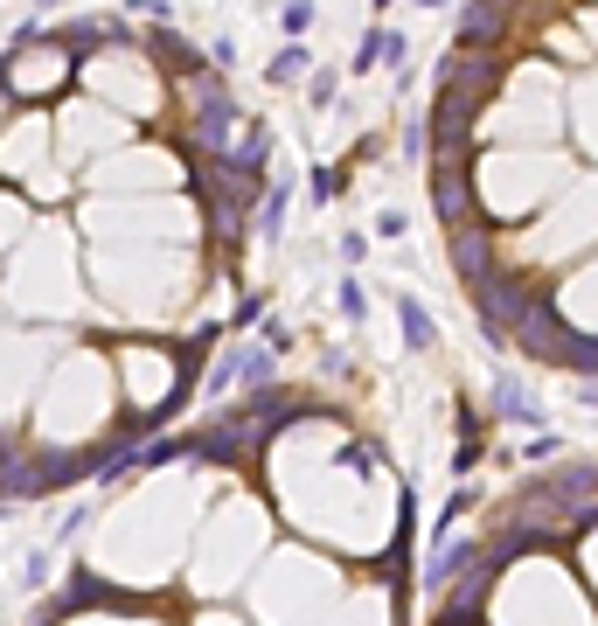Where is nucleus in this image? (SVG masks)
Listing matches in <instances>:
<instances>
[{"instance_id": "nucleus-9", "label": "nucleus", "mask_w": 598, "mask_h": 626, "mask_svg": "<svg viewBox=\"0 0 598 626\" xmlns=\"http://www.w3.org/2000/svg\"><path fill=\"white\" fill-rule=\"evenodd\" d=\"M376 63H397V70H404V35L369 28V35H362V49H355V70H376Z\"/></svg>"}, {"instance_id": "nucleus-17", "label": "nucleus", "mask_w": 598, "mask_h": 626, "mask_svg": "<svg viewBox=\"0 0 598 626\" xmlns=\"http://www.w3.org/2000/svg\"><path fill=\"white\" fill-rule=\"evenodd\" d=\"M306 21H313V0H293L286 7V35H306Z\"/></svg>"}, {"instance_id": "nucleus-4", "label": "nucleus", "mask_w": 598, "mask_h": 626, "mask_svg": "<svg viewBox=\"0 0 598 626\" xmlns=\"http://www.w3.org/2000/svg\"><path fill=\"white\" fill-rule=\"evenodd\" d=\"M446 244H452V265H459L466 286H480V279L501 272V265H494V223H487V216H473V223L446 230Z\"/></svg>"}, {"instance_id": "nucleus-16", "label": "nucleus", "mask_w": 598, "mask_h": 626, "mask_svg": "<svg viewBox=\"0 0 598 626\" xmlns=\"http://www.w3.org/2000/svg\"><path fill=\"white\" fill-rule=\"evenodd\" d=\"M341 313H348V320H362V313H369V300H362V286H355V279H341Z\"/></svg>"}, {"instance_id": "nucleus-11", "label": "nucleus", "mask_w": 598, "mask_h": 626, "mask_svg": "<svg viewBox=\"0 0 598 626\" xmlns=\"http://www.w3.org/2000/svg\"><path fill=\"white\" fill-rule=\"evenodd\" d=\"M397 320H404V341H411V348H432V334H439V327H432L425 300H411V293H404V300H397Z\"/></svg>"}, {"instance_id": "nucleus-20", "label": "nucleus", "mask_w": 598, "mask_h": 626, "mask_svg": "<svg viewBox=\"0 0 598 626\" xmlns=\"http://www.w3.org/2000/svg\"><path fill=\"white\" fill-rule=\"evenodd\" d=\"M35 7H42V14H49V7H63V0H35Z\"/></svg>"}, {"instance_id": "nucleus-12", "label": "nucleus", "mask_w": 598, "mask_h": 626, "mask_svg": "<svg viewBox=\"0 0 598 626\" xmlns=\"http://www.w3.org/2000/svg\"><path fill=\"white\" fill-rule=\"evenodd\" d=\"M153 56H160L174 77H202V63H195V49H188L181 35H153Z\"/></svg>"}, {"instance_id": "nucleus-15", "label": "nucleus", "mask_w": 598, "mask_h": 626, "mask_svg": "<svg viewBox=\"0 0 598 626\" xmlns=\"http://www.w3.org/2000/svg\"><path fill=\"white\" fill-rule=\"evenodd\" d=\"M265 77H272V84H293V77H306V49H299V42H286V49L272 56V70H265Z\"/></svg>"}, {"instance_id": "nucleus-19", "label": "nucleus", "mask_w": 598, "mask_h": 626, "mask_svg": "<svg viewBox=\"0 0 598 626\" xmlns=\"http://www.w3.org/2000/svg\"><path fill=\"white\" fill-rule=\"evenodd\" d=\"M578 397H585V404L598 411V376H585V383H578Z\"/></svg>"}, {"instance_id": "nucleus-10", "label": "nucleus", "mask_w": 598, "mask_h": 626, "mask_svg": "<svg viewBox=\"0 0 598 626\" xmlns=\"http://www.w3.org/2000/svg\"><path fill=\"white\" fill-rule=\"evenodd\" d=\"M557 369H578V376H598V334L571 327V334H564V355H557Z\"/></svg>"}, {"instance_id": "nucleus-21", "label": "nucleus", "mask_w": 598, "mask_h": 626, "mask_svg": "<svg viewBox=\"0 0 598 626\" xmlns=\"http://www.w3.org/2000/svg\"><path fill=\"white\" fill-rule=\"evenodd\" d=\"M418 7H446V0H418Z\"/></svg>"}, {"instance_id": "nucleus-1", "label": "nucleus", "mask_w": 598, "mask_h": 626, "mask_svg": "<svg viewBox=\"0 0 598 626\" xmlns=\"http://www.w3.org/2000/svg\"><path fill=\"white\" fill-rule=\"evenodd\" d=\"M466 293H473L480 327H487V341H494V348H501V341H515L522 313L543 300V286H536L529 272H494V279H480V286H466Z\"/></svg>"}, {"instance_id": "nucleus-8", "label": "nucleus", "mask_w": 598, "mask_h": 626, "mask_svg": "<svg viewBox=\"0 0 598 626\" xmlns=\"http://www.w3.org/2000/svg\"><path fill=\"white\" fill-rule=\"evenodd\" d=\"M230 126H237V105H230V98H202V112H195V126H188V147L202 160H223Z\"/></svg>"}, {"instance_id": "nucleus-7", "label": "nucleus", "mask_w": 598, "mask_h": 626, "mask_svg": "<svg viewBox=\"0 0 598 626\" xmlns=\"http://www.w3.org/2000/svg\"><path fill=\"white\" fill-rule=\"evenodd\" d=\"M459 49H508V14H501V0H466V7H459Z\"/></svg>"}, {"instance_id": "nucleus-5", "label": "nucleus", "mask_w": 598, "mask_h": 626, "mask_svg": "<svg viewBox=\"0 0 598 626\" xmlns=\"http://www.w3.org/2000/svg\"><path fill=\"white\" fill-rule=\"evenodd\" d=\"M466 167H473V160H439V167H432V209H439L446 230H459V223L480 216V209H473V181H466Z\"/></svg>"}, {"instance_id": "nucleus-13", "label": "nucleus", "mask_w": 598, "mask_h": 626, "mask_svg": "<svg viewBox=\"0 0 598 626\" xmlns=\"http://www.w3.org/2000/svg\"><path fill=\"white\" fill-rule=\"evenodd\" d=\"M494 411H501V418H522V425H536V418H543V411H536V397H529L522 383H494Z\"/></svg>"}, {"instance_id": "nucleus-18", "label": "nucleus", "mask_w": 598, "mask_h": 626, "mask_svg": "<svg viewBox=\"0 0 598 626\" xmlns=\"http://www.w3.org/2000/svg\"><path fill=\"white\" fill-rule=\"evenodd\" d=\"M404 230H411V216H397V209L376 216V237H404Z\"/></svg>"}, {"instance_id": "nucleus-2", "label": "nucleus", "mask_w": 598, "mask_h": 626, "mask_svg": "<svg viewBox=\"0 0 598 626\" xmlns=\"http://www.w3.org/2000/svg\"><path fill=\"white\" fill-rule=\"evenodd\" d=\"M501 70H508V63H501V49H446L432 77H439V91H452V98L487 105V91L501 84Z\"/></svg>"}, {"instance_id": "nucleus-3", "label": "nucleus", "mask_w": 598, "mask_h": 626, "mask_svg": "<svg viewBox=\"0 0 598 626\" xmlns=\"http://www.w3.org/2000/svg\"><path fill=\"white\" fill-rule=\"evenodd\" d=\"M473 119H480V105H473V98H452V91H439V105H432V119H425V133H432L439 160H473V154H466Z\"/></svg>"}, {"instance_id": "nucleus-6", "label": "nucleus", "mask_w": 598, "mask_h": 626, "mask_svg": "<svg viewBox=\"0 0 598 626\" xmlns=\"http://www.w3.org/2000/svg\"><path fill=\"white\" fill-rule=\"evenodd\" d=\"M564 334H571V320H564V313H557V300L543 293L536 307L522 313V327H515V348H529L536 362H557V355H564Z\"/></svg>"}, {"instance_id": "nucleus-22", "label": "nucleus", "mask_w": 598, "mask_h": 626, "mask_svg": "<svg viewBox=\"0 0 598 626\" xmlns=\"http://www.w3.org/2000/svg\"><path fill=\"white\" fill-rule=\"evenodd\" d=\"M376 7H390V0H376Z\"/></svg>"}, {"instance_id": "nucleus-14", "label": "nucleus", "mask_w": 598, "mask_h": 626, "mask_svg": "<svg viewBox=\"0 0 598 626\" xmlns=\"http://www.w3.org/2000/svg\"><path fill=\"white\" fill-rule=\"evenodd\" d=\"M63 42H70V49H91V42H126V28H119V21H70V28H63Z\"/></svg>"}]
</instances>
